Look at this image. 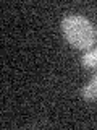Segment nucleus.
<instances>
[{
  "label": "nucleus",
  "instance_id": "nucleus-1",
  "mask_svg": "<svg viewBox=\"0 0 97 130\" xmlns=\"http://www.w3.org/2000/svg\"><path fill=\"white\" fill-rule=\"evenodd\" d=\"M62 32L65 39L76 49H91L95 42L97 31L94 24L81 15H70L62 21Z\"/></svg>",
  "mask_w": 97,
  "mask_h": 130
},
{
  "label": "nucleus",
  "instance_id": "nucleus-2",
  "mask_svg": "<svg viewBox=\"0 0 97 130\" xmlns=\"http://www.w3.org/2000/svg\"><path fill=\"white\" fill-rule=\"evenodd\" d=\"M81 96L86 101H94L97 99V73L91 78V81L81 89Z\"/></svg>",
  "mask_w": 97,
  "mask_h": 130
},
{
  "label": "nucleus",
  "instance_id": "nucleus-3",
  "mask_svg": "<svg viewBox=\"0 0 97 130\" xmlns=\"http://www.w3.org/2000/svg\"><path fill=\"white\" fill-rule=\"evenodd\" d=\"M81 62L86 68H95L97 67V49H91L83 55Z\"/></svg>",
  "mask_w": 97,
  "mask_h": 130
}]
</instances>
